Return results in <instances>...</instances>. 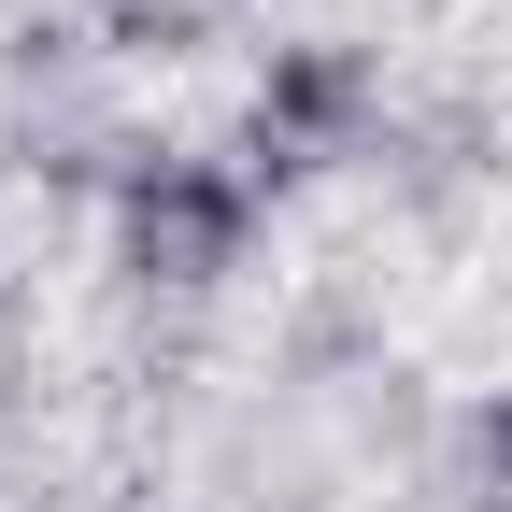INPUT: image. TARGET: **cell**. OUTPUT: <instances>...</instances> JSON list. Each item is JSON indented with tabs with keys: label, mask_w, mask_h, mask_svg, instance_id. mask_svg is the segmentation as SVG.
<instances>
[{
	"label": "cell",
	"mask_w": 512,
	"mask_h": 512,
	"mask_svg": "<svg viewBox=\"0 0 512 512\" xmlns=\"http://www.w3.org/2000/svg\"><path fill=\"white\" fill-rule=\"evenodd\" d=\"M114 228H128V271H143V285H214L228 256H242V185L157 157V171L114 200Z\"/></svg>",
	"instance_id": "obj_1"
},
{
	"label": "cell",
	"mask_w": 512,
	"mask_h": 512,
	"mask_svg": "<svg viewBox=\"0 0 512 512\" xmlns=\"http://www.w3.org/2000/svg\"><path fill=\"white\" fill-rule=\"evenodd\" d=\"M342 114H356V72H342V57H285V72H271V100H256V157H271V171H299Z\"/></svg>",
	"instance_id": "obj_2"
},
{
	"label": "cell",
	"mask_w": 512,
	"mask_h": 512,
	"mask_svg": "<svg viewBox=\"0 0 512 512\" xmlns=\"http://www.w3.org/2000/svg\"><path fill=\"white\" fill-rule=\"evenodd\" d=\"M470 512H512V413H470Z\"/></svg>",
	"instance_id": "obj_3"
}]
</instances>
